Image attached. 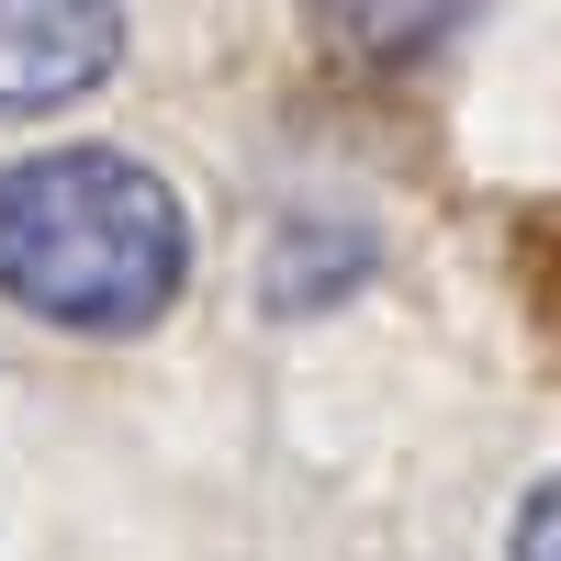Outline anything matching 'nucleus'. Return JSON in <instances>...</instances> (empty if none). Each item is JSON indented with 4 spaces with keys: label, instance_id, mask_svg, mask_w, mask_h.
<instances>
[{
    "label": "nucleus",
    "instance_id": "1",
    "mask_svg": "<svg viewBox=\"0 0 561 561\" xmlns=\"http://www.w3.org/2000/svg\"><path fill=\"white\" fill-rule=\"evenodd\" d=\"M192 280L180 192L124 147H45L0 169V293L68 337H135Z\"/></svg>",
    "mask_w": 561,
    "mask_h": 561
},
{
    "label": "nucleus",
    "instance_id": "2",
    "mask_svg": "<svg viewBox=\"0 0 561 561\" xmlns=\"http://www.w3.org/2000/svg\"><path fill=\"white\" fill-rule=\"evenodd\" d=\"M124 57V0H0V113H57Z\"/></svg>",
    "mask_w": 561,
    "mask_h": 561
},
{
    "label": "nucleus",
    "instance_id": "4",
    "mask_svg": "<svg viewBox=\"0 0 561 561\" xmlns=\"http://www.w3.org/2000/svg\"><path fill=\"white\" fill-rule=\"evenodd\" d=\"M505 270H517V304L539 314V337L561 348V203H528L517 237H505Z\"/></svg>",
    "mask_w": 561,
    "mask_h": 561
},
{
    "label": "nucleus",
    "instance_id": "3",
    "mask_svg": "<svg viewBox=\"0 0 561 561\" xmlns=\"http://www.w3.org/2000/svg\"><path fill=\"white\" fill-rule=\"evenodd\" d=\"M460 23H472V0H314L325 57H348V68H370V79L427 68Z\"/></svg>",
    "mask_w": 561,
    "mask_h": 561
},
{
    "label": "nucleus",
    "instance_id": "5",
    "mask_svg": "<svg viewBox=\"0 0 561 561\" xmlns=\"http://www.w3.org/2000/svg\"><path fill=\"white\" fill-rule=\"evenodd\" d=\"M505 561H561V472L517 505V539H505Z\"/></svg>",
    "mask_w": 561,
    "mask_h": 561
}]
</instances>
